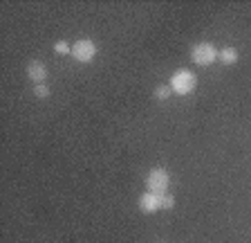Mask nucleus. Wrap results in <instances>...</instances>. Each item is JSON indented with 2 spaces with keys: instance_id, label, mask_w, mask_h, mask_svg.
I'll return each instance as SVG.
<instances>
[{
  "instance_id": "10",
  "label": "nucleus",
  "mask_w": 251,
  "mask_h": 243,
  "mask_svg": "<svg viewBox=\"0 0 251 243\" xmlns=\"http://www.w3.org/2000/svg\"><path fill=\"white\" fill-rule=\"evenodd\" d=\"M171 92H173L171 86H164V84L155 88V97H157V99H168V97H171Z\"/></svg>"
},
{
  "instance_id": "4",
  "label": "nucleus",
  "mask_w": 251,
  "mask_h": 243,
  "mask_svg": "<svg viewBox=\"0 0 251 243\" xmlns=\"http://www.w3.org/2000/svg\"><path fill=\"white\" fill-rule=\"evenodd\" d=\"M72 57H74V61H78V63H88V61H92V59L97 57V43L90 41V38H81V41H76L72 45Z\"/></svg>"
},
{
  "instance_id": "8",
  "label": "nucleus",
  "mask_w": 251,
  "mask_h": 243,
  "mask_svg": "<svg viewBox=\"0 0 251 243\" xmlns=\"http://www.w3.org/2000/svg\"><path fill=\"white\" fill-rule=\"evenodd\" d=\"M54 52L61 54V57H65V54H72V45H70L68 41H56V43H54Z\"/></svg>"
},
{
  "instance_id": "3",
  "label": "nucleus",
  "mask_w": 251,
  "mask_h": 243,
  "mask_svg": "<svg viewBox=\"0 0 251 243\" xmlns=\"http://www.w3.org/2000/svg\"><path fill=\"white\" fill-rule=\"evenodd\" d=\"M168 182H171V176H168V171L164 169V167H155V169H151L146 176V187L152 194H159V196L166 194Z\"/></svg>"
},
{
  "instance_id": "1",
  "label": "nucleus",
  "mask_w": 251,
  "mask_h": 243,
  "mask_svg": "<svg viewBox=\"0 0 251 243\" xmlns=\"http://www.w3.org/2000/svg\"><path fill=\"white\" fill-rule=\"evenodd\" d=\"M168 86H171V90L175 92V95L186 97V95H191V92L198 88V77H195L193 70L182 68V70H177V72H173Z\"/></svg>"
},
{
  "instance_id": "6",
  "label": "nucleus",
  "mask_w": 251,
  "mask_h": 243,
  "mask_svg": "<svg viewBox=\"0 0 251 243\" xmlns=\"http://www.w3.org/2000/svg\"><path fill=\"white\" fill-rule=\"evenodd\" d=\"M27 77H29V81H34V86H36V84H45V79H47V65L43 63V61H38V59L29 61V63H27Z\"/></svg>"
},
{
  "instance_id": "7",
  "label": "nucleus",
  "mask_w": 251,
  "mask_h": 243,
  "mask_svg": "<svg viewBox=\"0 0 251 243\" xmlns=\"http://www.w3.org/2000/svg\"><path fill=\"white\" fill-rule=\"evenodd\" d=\"M218 59H220V63L233 65L235 61H238V50H235V48H222L218 52Z\"/></svg>"
},
{
  "instance_id": "2",
  "label": "nucleus",
  "mask_w": 251,
  "mask_h": 243,
  "mask_svg": "<svg viewBox=\"0 0 251 243\" xmlns=\"http://www.w3.org/2000/svg\"><path fill=\"white\" fill-rule=\"evenodd\" d=\"M191 59H193L195 65H202V68H206V65L215 63L218 61V48H215L213 43H195L193 48H191Z\"/></svg>"
},
{
  "instance_id": "9",
  "label": "nucleus",
  "mask_w": 251,
  "mask_h": 243,
  "mask_svg": "<svg viewBox=\"0 0 251 243\" xmlns=\"http://www.w3.org/2000/svg\"><path fill=\"white\" fill-rule=\"evenodd\" d=\"M50 92H52V90H50V86H47V84H36V86H34V95H36L38 99H47V97H50Z\"/></svg>"
},
{
  "instance_id": "11",
  "label": "nucleus",
  "mask_w": 251,
  "mask_h": 243,
  "mask_svg": "<svg viewBox=\"0 0 251 243\" xmlns=\"http://www.w3.org/2000/svg\"><path fill=\"white\" fill-rule=\"evenodd\" d=\"M175 207V198L171 194H162V210H173Z\"/></svg>"
},
{
  "instance_id": "5",
  "label": "nucleus",
  "mask_w": 251,
  "mask_h": 243,
  "mask_svg": "<svg viewBox=\"0 0 251 243\" xmlns=\"http://www.w3.org/2000/svg\"><path fill=\"white\" fill-rule=\"evenodd\" d=\"M139 210L144 214H155L157 210H162V196L152 194V191H144L139 198Z\"/></svg>"
}]
</instances>
